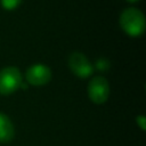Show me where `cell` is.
Returning <instances> with one entry per match:
<instances>
[{"instance_id":"obj_4","label":"cell","mask_w":146,"mask_h":146,"mask_svg":"<svg viewBox=\"0 0 146 146\" xmlns=\"http://www.w3.org/2000/svg\"><path fill=\"white\" fill-rule=\"evenodd\" d=\"M68 67L71 72L80 79L89 78L94 72V66L82 52H72L68 57Z\"/></svg>"},{"instance_id":"obj_10","label":"cell","mask_w":146,"mask_h":146,"mask_svg":"<svg viewBox=\"0 0 146 146\" xmlns=\"http://www.w3.org/2000/svg\"><path fill=\"white\" fill-rule=\"evenodd\" d=\"M128 2H137V1H139V0H127Z\"/></svg>"},{"instance_id":"obj_1","label":"cell","mask_w":146,"mask_h":146,"mask_svg":"<svg viewBox=\"0 0 146 146\" xmlns=\"http://www.w3.org/2000/svg\"><path fill=\"white\" fill-rule=\"evenodd\" d=\"M119 22L123 32L130 36H139L146 29V19L143 11L135 7L124 9L120 15Z\"/></svg>"},{"instance_id":"obj_6","label":"cell","mask_w":146,"mask_h":146,"mask_svg":"<svg viewBox=\"0 0 146 146\" xmlns=\"http://www.w3.org/2000/svg\"><path fill=\"white\" fill-rule=\"evenodd\" d=\"M15 136V128L11 120L0 112V144H8Z\"/></svg>"},{"instance_id":"obj_7","label":"cell","mask_w":146,"mask_h":146,"mask_svg":"<svg viewBox=\"0 0 146 146\" xmlns=\"http://www.w3.org/2000/svg\"><path fill=\"white\" fill-rule=\"evenodd\" d=\"M0 2H1V6H2L5 9H7V10H13V9L17 8V7L21 5L22 0H0Z\"/></svg>"},{"instance_id":"obj_2","label":"cell","mask_w":146,"mask_h":146,"mask_svg":"<svg viewBox=\"0 0 146 146\" xmlns=\"http://www.w3.org/2000/svg\"><path fill=\"white\" fill-rule=\"evenodd\" d=\"M22 74L16 66H6L0 71V94L10 95L21 88Z\"/></svg>"},{"instance_id":"obj_8","label":"cell","mask_w":146,"mask_h":146,"mask_svg":"<svg viewBox=\"0 0 146 146\" xmlns=\"http://www.w3.org/2000/svg\"><path fill=\"white\" fill-rule=\"evenodd\" d=\"M96 68L99 71H106L110 67V62L106 58H98L96 62Z\"/></svg>"},{"instance_id":"obj_9","label":"cell","mask_w":146,"mask_h":146,"mask_svg":"<svg viewBox=\"0 0 146 146\" xmlns=\"http://www.w3.org/2000/svg\"><path fill=\"white\" fill-rule=\"evenodd\" d=\"M136 122H137V124L140 127L141 130H145V129H146V117H145L144 115H139V116H137Z\"/></svg>"},{"instance_id":"obj_5","label":"cell","mask_w":146,"mask_h":146,"mask_svg":"<svg viewBox=\"0 0 146 146\" xmlns=\"http://www.w3.org/2000/svg\"><path fill=\"white\" fill-rule=\"evenodd\" d=\"M51 70L44 64H34L26 70V81L35 87L47 84L51 80Z\"/></svg>"},{"instance_id":"obj_3","label":"cell","mask_w":146,"mask_h":146,"mask_svg":"<svg viewBox=\"0 0 146 146\" xmlns=\"http://www.w3.org/2000/svg\"><path fill=\"white\" fill-rule=\"evenodd\" d=\"M88 96L95 104L100 105L105 103L110 96V84L107 80L103 76L92 78L88 84Z\"/></svg>"}]
</instances>
